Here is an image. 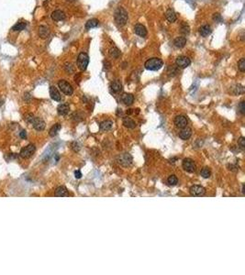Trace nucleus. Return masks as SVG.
Masks as SVG:
<instances>
[{
    "mask_svg": "<svg viewBox=\"0 0 245 275\" xmlns=\"http://www.w3.org/2000/svg\"><path fill=\"white\" fill-rule=\"evenodd\" d=\"M50 34V30L46 26H40L39 28V36L41 39H46Z\"/></svg>",
    "mask_w": 245,
    "mask_h": 275,
    "instance_id": "obj_23",
    "label": "nucleus"
},
{
    "mask_svg": "<svg viewBox=\"0 0 245 275\" xmlns=\"http://www.w3.org/2000/svg\"><path fill=\"white\" fill-rule=\"evenodd\" d=\"M52 19L54 21H61L65 19V14L62 10H55L52 13Z\"/></svg>",
    "mask_w": 245,
    "mask_h": 275,
    "instance_id": "obj_15",
    "label": "nucleus"
},
{
    "mask_svg": "<svg viewBox=\"0 0 245 275\" xmlns=\"http://www.w3.org/2000/svg\"><path fill=\"white\" fill-rule=\"evenodd\" d=\"M180 32H181L182 34H184V35H188V34H189V32H190V28H189V26H188L187 23H186V22H183V23H182V25H181V27H180Z\"/></svg>",
    "mask_w": 245,
    "mask_h": 275,
    "instance_id": "obj_30",
    "label": "nucleus"
},
{
    "mask_svg": "<svg viewBox=\"0 0 245 275\" xmlns=\"http://www.w3.org/2000/svg\"><path fill=\"white\" fill-rule=\"evenodd\" d=\"M58 85H59L60 90H61L63 94H65L66 95H73L74 89H73L72 85H71L67 81H65V80H61V81H59Z\"/></svg>",
    "mask_w": 245,
    "mask_h": 275,
    "instance_id": "obj_4",
    "label": "nucleus"
},
{
    "mask_svg": "<svg viewBox=\"0 0 245 275\" xmlns=\"http://www.w3.org/2000/svg\"><path fill=\"white\" fill-rule=\"evenodd\" d=\"M74 176H75V178H77V179H80V178L82 177V173H81L79 170H77V171H75V172H74Z\"/></svg>",
    "mask_w": 245,
    "mask_h": 275,
    "instance_id": "obj_41",
    "label": "nucleus"
},
{
    "mask_svg": "<svg viewBox=\"0 0 245 275\" xmlns=\"http://www.w3.org/2000/svg\"><path fill=\"white\" fill-rule=\"evenodd\" d=\"M64 69H65V71H66L67 73H71L74 72V68H73V66H72L71 63H66L65 66H64Z\"/></svg>",
    "mask_w": 245,
    "mask_h": 275,
    "instance_id": "obj_39",
    "label": "nucleus"
},
{
    "mask_svg": "<svg viewBox=\"0 0 245 275\" xmlns=\"http://www.w3.org/2000/svg\"><path fill=\"white\" fill-rule=\"evenodd\" d=\"M99 24V21L98 20L96 19H91L89 20L86 23H85V30H89L91 29H94V28H96Z\"/></svg>",
    "mask_w": 245,
    "mask_h": 275,
    "instance_id": "obj_22",
    "label": "nucleus"
},
{
    "mask_svg": "<svg viewBox=\"0 0 245 275\" xmlns=\"http://www.w3.org/2000/svg\"><path fill=\"white\" fill-rule=\"evenodd\" d=\"M50 95L52 97V99H53L54 101H61L62 100V95L60 94V92L58 91V89L55 86H51L50 87Z\"/></svg>",
    "mask_w": 245,
    "mask_h": 275,
    "instance_id": "obj_12",
    "label": "nucleus"
},
{
    "mask_svg": "<svg viewBox=\"0 0 245 275\" xmlns=\"http://www.w3.org/2000/svg\"><path fill=\"white\" fill-rule=\"evenodd\" d=\"M89 63V56L85 52L79 53L77 57V66L81 71H85Z\"/></svg>",
    "mask_w": 245,
    "mask_h": 275,
    "instance_id": "obj_3",
    "label": "nucleus"
},
{
    "mask_svg": "<svg viewBox=\"0 0 245 275\" xmlns=\"http://www.w3.org/2000/svg\"><path fill=\"white\" fill-rule=\"evenodd\" d=\"M238 69L241 72V73H244L245 72V59L244 58H241L239 62H238Z\"/></svg>",
    "mask_w": 245,
    "mask_h": 275,
    "instance_id": "obj_33",
    "label": "nucleus"
},
{
    "mask_svg": "<svg viewBox=\"0 0 245 275\" xmlns=\"http://www.w3.org/2000/svg\"><path fill=\"white\" fill-rule=\"evenodd\" d=\"M20 136L21 139H26V137H27V136H26V131H25L24 129H23V130H21V131H20Z\"/></svg>",
    "mask_w": 245,
    "mask_h": 275,
    "instance_id": "obj_42",
    "label": "nucleus"
},
{
    "mask_svg": "<svg viewBox=\"0 0 245 275\" xmlns=\"http://www.w3.org/2000/svg\"><path fill=\"white\" fill-rule=\"evenodd\" d=\"M200 173H201V176L203 178H209L210 175H211V172H210V170L208 168H203L201 170Z\"/></svg>",
    "mask_w": 245,
    "mask_h": 275,
    "instance_id": "obj_34",
    "label": "nucleus"
},
{
    "mask_svg": "<svg viewBox=\"0 0 245 275\" xmlns=\"http://www.w3.org/2000/svg\"><path fill=\"white\" fill-rule=\"evenodd\" d=\"M232 93L234 95H241L244 93V87L241 84H236L232 87Z\"/></svg>",
    "mask_w": 245,
    "mask_h": 275,
    "instance_id": "obj_29",
    "label": "nucleus"
},
{
    "mask_svg": "<svg viewBox=\"0 0 245 275\" xmlns=\"http://www.w3.org/2000/svg\"><path fill=\"white\" fill-rule=\"evenodd\" d=\"M34 118H35V116H33V114H26L25 115V117H24V119H25V121L28 123V124H31L32 122H33V120H34Z\"/></svg>",
    "mask_w": 245,
    "mask_h": 275,
    "instance_id": "obj_35",
    "label": "nucleus"
},
{
    "mask_svg": "<svg viewBox=\"0 0 245 275\" xmlns=\"http://www.w3.org/2000/svg\"><path fill=\"white\" fill-rule=\"evenodd\" d=\"M134 31L137 35H139L141 37H145L147 35V30L142 24H136L134 27Z\"/></svg>",
    "mask_w": 245,
    "mask_h": 275,
    "instance_id": "obj_14",
    "label": "nucleus"
},
{
    "mask_svg": "<svg viewBox=\"0 0 245 275\" xmlns=\"http://www.w3.org/2000/svg\"><path fill=\"white\" fill-rule=\"evenodd\" d=\"M175 125L178 128H184L187 126V119L185 116H176L175 118Z\"/></svg>",
    "mask_w": 245,
    "mask_h": 275,
    "instance_id": "obj_10",
    "label": "nucleus"
},
{
    "mask_svg": "<svg viewBox=\"0 0 245 275\" xmlns=\"http://www.w3.org/2000/svg\"><path fill=\"white\" fill-rule=\"evenodd\" d=\"M35 151H36V147H35L33 144H30V145L24 147V148L20 151V157H22L23 159H28V158L31 157V156L34 154Z\"/></svg>",
    "mask_w": 245,
    "mask_h": 275,
    "instance_id": "obj_6",
    "label": "nucleus"
},
{
    "mask_svg": "<svg viewBox=\"0 0 245 275\" xmlns=\"http://www.w3.org/2000/svg\"><path fill=\"white\" fill-rule=\"evenodd\" d=\"M61 128H62L61 124L57 123V124L53 125V126L51 127L50 131H49V135H50L51 137H55V136L59 133V131L61 130Z\"/></svg>",
    "mask_w": 245,
    "mask_h": 275,
    "instance_id": "obj_27",
    "label": "nucleus"
},
{
    "mask_svg": "<svg viewBox=\"0 0 245 275\" xmlns=\"http://www.w3.org/2000/svg\"><path fill=\"white\" fill-rule=\"evenodd\" d=\"M189 192L192 196H203L206 194V189L201 185H193Z\"/></svg>",
    "mask_w": 245,
    "mask_h": 275,
    "instance_id": "obj_9",
    "label": "nucleus"
},
{
    "mask_svg": "<svg viewBox=\"0 0 245 275\" xmlns=\"http://www.w3.org/2000/svg\"><path fill=\"white\" fill-rule=\"evenodd\" d=\"M113 127V122L111 120H105L100 123L99 128L102 131H108Z\"/></svg>",
    "mask_w": 245,
    "mask_h": 275,
    "instance_id": "obj_19",
    "label": "nucleus"
},
{
    "mask_svg": "<svg viewBox=\"0 0 245 275\" xmlns=\"http://www.w3.org/2000/svg\"><path fill=\"white\" fill-rule=\"evenodd\" d=\"M114 19L117 26H125L128 22V12L122 7H118L114 13Z\"/></svg>",
    "mask_w": 245,
    "mask_h": 275,
    "instance_id": "obj_1",
    "label": "nucleus"
},
{
    "mask_svg": "<svg viewBox=\"0 0 245 275\" xmlns=\"http://www.w3.org/2000/svg\"><path fill=\"white\" fill-rule=\"evenodd\" d=\"M57 111H58V114L61 115V116H66L69 111H70V106L66 104H61L58 105L57 107Z\"/></svg>",
    "mask_w": 245,
    "mask_h": 275,
    "instance_id": "obj_18",
    "label": "nucleus"
},
{
    "mask_svg": "<svg viewBox=\"0 0 245 275\" xmlns=\"http://www.w3.org/2000/svg\"><path fill=\"white\" fill-rule=\"evenodd\" d=\"M117 162L122 166L128 167L132 163V157L129 153H122L117 157Z\"/></svg>",
    "mask_w": 245,
    "mask_h": 275,
    "instance_id": "obj_5",
    "label": "nucleus"
},
{
    "mask_svg": "<svg viewBox=\"0 0 245 275\" xmlns=\"http://www.w3.org/2000/svg\"><path fill=\"white\" fill-rule=\"evenodd\" d=\"M191 135H192V130H191V128H189L187 127L182 128V130L179 132V138L180 139H182L183 141L188 140L189 138L191 137Z\"/></svg>",
    "mask_w": 245,
    "mask_h": 275,
    "instance_id": "obj_13",
    "label": "nucleus"
},
{
    "mask_svg": "<svg viewBox=\"0 0 245 275\" xmlns=\"http://www.w3.org/2000/svg\"><path fill=\"white\" fill-rule=\"evenodd\" d=\"M212 20L216 22H221L222 21V18H221V15L219 13H214L213 16H212Z\"/></svg>",
    "mask_w": 245,
    "mask_h": 275,
    "instance_id": "obj_37",
    "label": "nucleus"
},
{
    "mask_svg": "<svg viewBox=\"0 0 245 275\" xmlns=\"http://www.w3.org/2000/svg\"><path fill=\"white\" fill-rule=\"evenodd\" d=\"M72 148H73V150L74 152H78L80 150V147H79V145H78L77 142H73L72 143Z\"/></svg>",
    "mask_w": 245,
    "mask_h": 275,
    "instance_id": "obj_40",
    "label": "nucleus"
},
{
    "mask_svg": "<svg viewBox=\"0 0 245 275\" xmlns=\"http://www.w3.org/2000/svg\"><path fill=\"white\" fill-rule=\"evenodd\" d=\"M110 88H111L112 92H114V93L117 94V93H119L122 90V84L118 81H114L113 83H111Z\"/></svg>",
    "mask_w": 245,
    "mask_h": 275,
    "instance_id": "obj_25",
    "label": "nucleus"
},
{
    "mask_svg": "<svg viewBox=\"0 0 245 275\" xmlns=\"http://www.w3.org/2000/svg\"><path fill=\"white\" fill-rule=\"evenodd\" d=\"M238 108H239V111L241 115H244L245 114V102L244 101H241L239 105H238Z\"/></svg>",
    "mask_w": 245,
    "mask_h": 275,
    "instance_id": "obj_36",
    "label": "nucleus"
},
{
    "mask_svg": "<svg viewBox=\"0 0 245 275\" xmlns=\"http://www.w3.org/2000/svg\"><path fill=\"white\" fill-rule=\"evenodd\" d=\"M26 26H27V24H26L25 22L20 21V22H18V23L12 28V30H13L14 31H20V30H23L26 28Z\"/></svg>",
    "mask_w": 245,
    "mask_h": 275,
    "instance_id": "obj_31",
    "label": "nucleus"
},
{
    "mask_svg": "<svg viewBox=\"0 0 245 275\" xmlns=\"http://www.w3.org/2000/svg\"><path fill=\"white\" fill-rule=\"evenodd\" d=\"M121 100L125 105H131L134 102V96L132 94H123V95L121 96Z\"/></svg>",
    "mask_w": 245,
    "mask_h": 275,
    "instance_id": "obj_16",
    "label": "nucleus"
},
{
    "mask_svg": "<svg viewBox=\"0 0 245 275\" xmlns=\"http://www.w3.org/2000/svg\"><path fill=\"white\" fill-rule=\"evenodd\" d=\"M182 166H183V169L187 173H195L196 169L195 162H193V160H191L189 158H186L183 160Z\"/></svg>",
    "mask_w": 245,
    "mask_h": 275,
    "instance_id": "obj_7",
    "label": "nucleus"
},
{
    "mask_svg": "<svg viewBox=\"0 0 245 275\" xmlns=\"http://www.w3.org/2000/svg\"><path fill=\"white\" fill-rule=\"evenodd\" d=\"M174 44L177 48H184L186 44V39L185 37H177L174 41Z\"/></svg>",
    "mask_w": 245,
    "mask_h": 275,
    "instance_id": "obj_20",
    "label": "nucleus"
},
{
    "mask_svg": "<svg viewBox=\"0 0 245 275\" xmlns=\"http://www.w3.org/2000/svg\"><path fill=\"white\" fill-rule=\"evenodd\" d=\"M119 55H120V51L117 47H112L109 49V56L111 58L117 59L119 57Z\"/></svg>",
    "mask_w": 245,
    "mask_h": 275,
    "instance_id": "obj_28",
    "label": "nucleus"
},
{
    "mask_svg": "<svg viewBox=\"0 0 245 275\" xmlns=\"http://www.w3.org/2000/svg\"><path fill=\"white\" fill-rule=\"evenodd\" d=\"M69 193L68 190L65 186H59L56 188L55 190V196H59V197H64V196H68Z\"/></svg>",
    "mask_w": 245,
    "mask_h": 275,
    "instance_id": "obj_17",
    "label": "nucleus"
},
{
    "mask_svg": "<svg viewBox=\"0 0 245 275\" xmlns=\"http://www.w3.org/2000/svg\"><path fill=\"white\" fill-rule=\"evenodd\" d=\"M164 65V62L160 58H151L145 62L144 66L149 71H158Z\"/></svg>",
    "mask_w": 245,
    "mask_h": 275,
    "instance_id": "obj_2",
    "label": "nucleus"
},
{
    "mask_svg": "<svg viewBox=\"0 0 245 275\" xmlns=\"http://www.w3.org/2000/svg\"><path fill=\"white\" fill-rule=\"evenodd\" d=\"M123 125L124 127H128V128H135L136 127V123L133 119L130 118V117H125L123 119Z\"/></svg>",
    "mask_w": 245,
    "mask_h": 275,
    "instance_id": "obj_26",
    "label": "nucleus"
},
{
    "mask_svg": "<svg viewBox=\"0 0 245 275\" xmlns=\"http://www.w3.org/2000/svg\"><path fill=\"white\" fill-rule=\"evenodd\" d=\"M165 17H166L167 20H168L169 22H171V23H173V22H175V21L176 20V14H175V12L173 9H167V11H166V13H165Z\"/></svg>",
    "mask_w": 245,
    "mask_h": 275,
    "instance_id": "obj_21",
    "label": "nucleus"
},
{
    "mask_svg": "<svg viewBox=\"0 0 245 275\" xmlns=\"http://www.w3.org/2000/svg\"><path fill=\"white\" fill-rule=\"evenodd\" d=\"M211 31L212 30H211V28H210L209 25H204L199 30V32H200L202 37H207L208 35L211 34Z\"/></svg>",
    "mask_w": 245,
    "mask_h": 275,
    "instance_id": "obj_24",
    "label": "nucleus"
},
{
    "mask_svg": "<svg viewBox=\"0 0 245 275\" xmlns=\"http://www.w3.org/2000/svg\"><path fill=\"white\" fill-rule=\"evenodd\" d=\"M67 1H70V2H74V1H75V0H67Z\"/></svg>",
    "mask_w": 245,
    "mask_h": 275,
    "instance_id": "obj_44",
    "label": "nucleus"
},
{
    "mask_svg": "<svg viewBox=\"0 0 245 275\" xmlns=\"http://www.w3.org/2000/svg\"><path fill=\"white\" fill-rule=\"evenodd\" d=\"M167 183L169 185H172V186H175L178 183V179L175 175H170L167 179Z\"/></svg>",
    "mask_w": 245,
    "mask_h": 275,
    "instance_id": "obj_32",
    "label": "nucleus"
},
{
    "mask_svg": "<svg viewBox=\"0 0 245 275\" xmlns=\"http://www.w3.org/2000/svg\"><path fill=\"white\" fill-rule=\"evenodd\" d=\"M238 143H239V145H240V147L241 149H244V148H245V139H244V137H240V138Z\"/></svg>",
    "mask_w": 245,
    "mask_h": 275,
    "instance_id": "obj_38",
    "label": "nucleus"
},
{
    "mask_svg": "<svg viewBox=\"0 0 245 275\" xmlns=\"http://www.w3.org/2000/svg\"><path fill=\"white\" fill-rule=\"evenodd\" d=\"M32 124V126H33V127L36 129V130H38V131H41V130H43L44 128H45V122L41 119V118H40V117H35L34 118V120H33V122L31 123Z\"/></svg>",
    "mask_w": 245,
    "mask_h": 275,
    "instance_id": "obj_11",
    "label": "nucleus"
},
{
    "mask_svg": "<svg viewBox=\"0 0 245 275\" xmlns=\"http://www.w3.org/2000/svg\"><path fill=\"white\" fill-rule=\"evenodd\" d=\"M175 63H176L177 67L184 69V68L188 67V66L191 64V61H190V59H189L188 57L184 56V55H181V56L177 57V59H176V61H175Z\"/></svg>",
    "mask_w": 245,
    "mask_h": 275,
    "instance_id": "obj_8",
    "label": "nucleus"
},
{
    "mask_svg": "<svg viewBox=\"0 0 245 275\" xmlns=\"http://www.w3.org/2000/svg\"><path fill=\"white\" fill-rule=\"evenodd\" d=\"M3 105V100L0 99V105Z\"/></svg>",
    "mask_w": 245,
    "mask_h": 275,
    "instance_id": "obj_43",
    "label": "nucleus"
}]
</instances>
